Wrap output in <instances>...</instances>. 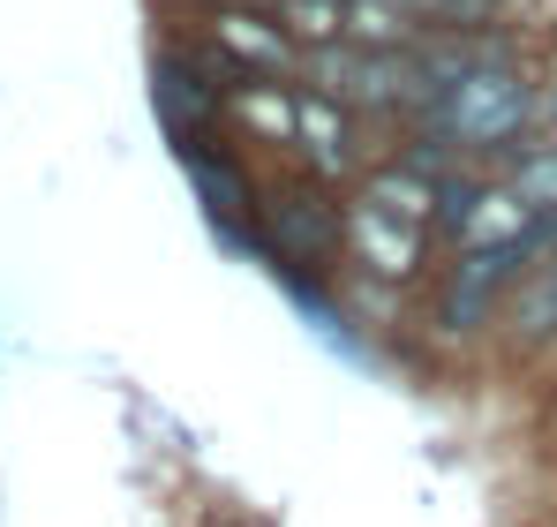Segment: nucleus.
Here are the masks:
<instances>
[{"label": "nucleus", "instance_id": "obj_1", "mask_svg": "<svg viewBox=\"0 0 557 527\" xmlns=\"http://www.w3.org/2000/svg\"><path fill=\"white\" fill-rule=\"evenodd\" d=\"M414 128L437 136V144H453L460 159H497V151L512 159L535 128H550V98L520 69V53H497V61L453 76V84L414 113Z\"/></svg>", "mask_w": 557, "mask_h": 527}, {"label": "nucleus", "instance_id": "obj_2", "mask_svg": "<svg viewBox=\"0 0 557 527\" xmlns=\"http://www.w3.org/2000/svg\"><path fill=\"white\" fill-rule=\"evenodd\" d=\"M301 84L324 90L332 106H347L355 121H414L437 84L422 69V53H376V46H324V53H301Z\"/></svg>", "mask_w": 557, "mask_h": 527}, {"label": "nucleus", "instance_id": "obj_3", "mask_svg": "<svg viewBox=\"0 0 557 527\" xmlns=\"http://www.w3.org/2000/svg\"><path fill=\"white\" fill-rule=\"evenodd\" d=\"M203 53L211 69L234 84H301V46L286 38L278 8H257V0H219L203 15Z\"/></svg>", "mask_w": 557, "mask_h": 527}, {"label": "nucleus", "instance_id": "obj_4", "mask_svg": "<svg viewBox=\"0 0 557 527\" xmlns=\"http://www.w3.org/2000/svg\"><path fill=\"white\" fill-rule=\"evenodd\" d=\"M257 249L272 271H317V264H332L347 249V204H332L324 188H272V196H257Z\"/></svg>", "mask_w": 557, "mask_h": 527}, {"label": "nucleus", "instance_id": "obj_5", "mask_svg": "<svg viewBox=\"0 0 557 527\" xmlns=\"http://www.w3.org/2000/svg\"><path fill=\"white\" fill-rule=\"evenodd\" d=\"M543 249H550L543 226H535V242H512V249H460V264H445V279H437V317H445V332H482V324L512 302V286L528 279V264L543 257Z\"/></svg>", "mask_w": 557, "mask_h": 527}, {"label": "nucleus", "instance_id": "obj_6", "mask_svg": "<svg viewBox=\"0 0 557 527\" xmlns=\"http://www.w3.org/2000/svg\"><path fill=\"white\" fill-rule=\"evenodd\" d=\"M151 106H159V128H166L174 144H196V136H211L219 113H226V76L211 69L203 46H166V53L151 61Z\"/></svg>", "mask_w": 557, "mask_h": 527}, {"label": "nucleus", "instance_id": "obj_7", "mask_svg": "<svg viewBox=\"0 0 557 527\" xmlns=\"http://www.w3.org/2000/svg\"><path fill=\"white\" fill-rule=\"evenodd\" d=\"M174 159H182L188 188H196V204H203V219H211L226 242H242V226H257V181H249V167H242L234 151H219L211 136L174 144Z\"/></svg>", "mask_w": 557, "mask_h": 527}, {"label": "nucleus", "instance_id": "obj_8", "mask_svg": "<svg viewBox=\"0 0 557 527\" xmlns=\"http://www.w3.org/2000/svg\"><path fill=\"white\" fill-rule=\"evenodd\" d=\"M347 249L370 264L376 279H407L422 249H430V226H407V219H392V211H376V204H347Z\"/></svg>", "mask_w": 557, "mask_h": 527}, {"label": "nucleus", "instance_id": "obj_9", "mask_svg": "<svg viewBox=\"0 0 557 527\" xmlns=\"http://www.w3.org/2000/svg\"><path fill=\"white\" fill-rule=\"evenodd\" d=\"M294 151L309 159V174H347L355 167V113L332 106L324 90L294 84Z\"/></svg>", "mask_w": 557, "mask_h": 527}, {"label": "nucleus", "instance_id": "obj_10", "mask_svg": "<svg viewBox=\"0 0 557 527\" xmlns=\"http://www.w3.org/2000/svg\"><path fill=\"white\" fill-rule=\"evenodd\" d=\"M535 226H543V219L512 196V181H482L453 242H460V249H512V242H535Z\"/></svg>", "mask_w": 557, "mask_h": 527}, {"label": "nucleus", "instance_id": "obj_11", "mask_svg": "<svg viewBox=\"0 0 557 527\" xmlns=\"http://www.w3.org/2000/svg\"><path fill=\"white\" fill-rule=\"evenodd\" d=\"M505 181H512V196L535 211V219H557V136H528L512 159H505Z\"/></svg>", "mask_w": 557, "mask_h": 527}, {"label": "nucleus", "instance_id": "obj_12", "mask_svg": "<svg viewBox=\"0 0 557 527\" xmlns=\"http://www.w3.org/2000/svg\"><path fill=\"white\" fill-rule=\"evenodd\" d=\"M430 30H414L392 0H347V46H376V53H407Z\"/></svg>", "mask_w": 557, "mask_h": 527}, {"label": "nucleus", "instance_id": "obj_13", "mask_svg": "<svg viewBox=\"0 0 557 527\" xmlns=\"http://www.w3.org/2000/svg\"><path fill=\"white\" fill-rule=\"evenodd\" d=\"M286 38L301 53H324V46H347V0H272Z\"/></svg>", "mask_w": 557, "mask_h": 527}, {"label": "nucleus", "instance_id": "obj_14", "mask_svg": "<svg viewBox=\"0 0 557 527\" xmlns=\"http://www.w3.org/2000/svg\"><path fill=\"white\" fill-rule=\"evenodd\" d=\"M505 324H520L528 340L557 332V257L550 264H528V279H520L512 302H505Z\"/></svg>", "mask_w": 557, "mask_h": 527}, {"label": "nucleus", "instance_id": "obj_15", "mask_svg": "<svg viewBox=\"0 0 557 527\" xmlns=\"http://www.w3.org/2000/svg\"><path fill=\"white\" fill-rule=\"evenodd\" d=\"M543 136H557V98H550V128H543Z\"/></svg>", "mask_w": 557, "mask_h": 527}]
</instances>
